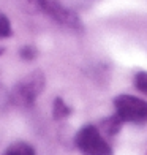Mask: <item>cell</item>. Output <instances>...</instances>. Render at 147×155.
I'll use <instances>...</instances> for the list:
<instances>
[{"instance_id":"10","label":"cell","mask_w":147,"mask_h":155,"mask_svg":"<svg viewBox=\"0 0 147 155\" xmlns=\"http://www.w3.org/2000/svg\"><path fill=\"white\" fill-rule=\"evenodd\" d=\"M19 55L22 60H35L38 55V49L32 46V45H27V46H22L19 51Z\"/></svg>"},{"instance_id":"12","label":"cell","mask_w":147,"mask_h":155,"mask_svg":"<svg viewBox=\"0 0 147 155\" xmlns=\"http://www.w3.org/2000/svg\"><path fill=\"white\" fill-rule=\"evenodd\" d=\"M3 52H5V49H3V48H0V55H2Z\"/></svg>"},{"instance_id":"9","label":"cell","mask_w":147,"mask_h":155,"mask_svg":"<svg viewBox=\"0 0 147 155\" xmlns=\"http://www.w3.org/2000/svg\"><path fill=\"white\" fill-rule=\"evenodd\" d=\"M13 35L11 22L2 11H0V38H10Z\"/></svg>"},{"instance_id":"2","label":"cell","mask_w":147,"mask_h":155,"mask_svg":"<svg viewBox=\"0 0 147 155\" xmlns=\"http://www.w3.org/2000/svg\"><path fill=\"white\" fill-rule=\"evenodd\" d=\"M74 144L82 155H114L113 147L108 144L100 128L95 125H84L76 133Z\"/></svg>"},{"instance_id":"6","label":"cell","mask_w":147,"mask_h":155,"mask_svg":"<svg viewBox=\"0 0 147 155\" xmlns=\"http://www.w3.org/2000/svg\"><path fill=\"white\" fill-rule=\"evenodd\" d=\"M52 116L55 120H64L68 116H71V108L60 97H57L54 100V104H52Z\"/></svg>"},{"instance_id":"7","label":"cell","mask_w":147,"mask_h":155,"mask_svg":"<svg viewBox=\"0 0 147 155\" xmlns=\"http://www.w3.org/2000/svg\"><path fill=\"white\" fill-rule=\"evenodd\" d=\"M3 155H35V149L30 144L22 143V141H18V143L11 144L8 149L5 150Z\"/></svg>"},{"instance_id":"4","label":"cell","mask_w":147,"mask_h":155,"mask_svg":"<svg viewBox=\"0 0 147 155\" xmlns=\"http://www.w3.org/2000/svg\"><path fill=\"white\" fill-rule=\"evenodd\" d=\"M35 3L47 16H51L55 22L73 30H82L84 25L81 22L78 13H74L71 8H67L65 5H62L60 0H35Z\"/></svg>"},{"instance_id":"3","label":"cell","mask_w":147,"mask_h":155,"mask_svg":"<svg viewBox=\"0 0 147 155\" xmlns=\"http://www.w3.org/2000/svg\"><path fill=\"white\" fill-rule=\"evenodd\" d=\"M116 114L122 122L145 124L147 122V101L128 94H122L114 98Z\"/></svg>"},{"instance_id":"8","label":"cell","mask_w":147,"mask_h":155,"mask_svg":"<svg viewBox=\"0 0 147 155\" xmlns=\"http://www.w3.org/2000/svg\"><path fill=\"white\" fill-rule=\"evenodd\" d=\"M133 84L141 94L147 95V71H138L133 78Z\"/></svg>"},{"instance_id":"1","label":"cell","mask_w":147,"mask_h":155,"mask_svg":"<svg viewBox=\"0 0 147 155\" xmlns=\"http://www.w3.org/2000/svg\"><path fill=\"white\" fill-rule=\"evenodd\" d=\"M44 74L40 70H35L30 74H27L24 79H21L13 90L10 92V103L21 109H29L35 104L37 97L44 89Z\"/></svg>"},{"instance_id":"11","label":"cell","mask_w":147,"mask_h":155,"mask_svg":"<svg viewBox=\"0 0 147 155\" xmlns=\"http://www.w3.org/2000/svg\"><path fill=\"white\" fill-rule=\"evenodd\" d=\"M10 101V94H6L5 90H3V87L0 86V111H2L3 108H5V104Z\"/></svg>"},{"instance_id":"5","label":"cell","mask_w":147,"mask_h":155,"mask_svg":"<svg viewBox=\"0 0 147 155\" xmlns=\"http://www.w3.org/2000/svg\"><path fill=\"white\" fill-rule=\"evenodd\" d=\"M122 125H123V122L120 120V117H119L117 114H114V116H111V117L103 119L101 124H100V128L104 131V135L116 136L117 133L122 130Z\"/></svg>"}]
</instances>
